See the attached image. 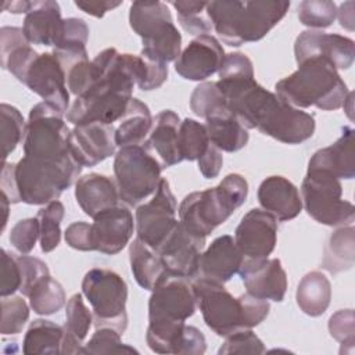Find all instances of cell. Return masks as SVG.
<instances>
[{
    "mask_svg": "<svg viewBox=\"0 0 355 355\" xmlns=\"http://www.w3.org/2000/svg\"><path fill=\"white\" fill-rule=\"evenodd\" d=\"M216 86L245 129H258L286 144H300L313 136L315 118L262 87L254 75L219 78Z\"/></svg>",
    "mask_w": 355,
    "mask_h": 355,
    "instance_id": "cell-1",
    "label": "cell"
},
{
    "mask_svg": "<svg viewBox=\"0 0 355 355\" xmlns=\"http://www.w3.org/2000/svg\"><path fill=\"white\" fill-rule=\"evenodd\" d=\"M197 301L184 277L168 276L148 300V327L146 341L157 354H178L186 320L196 312Z\"/></svg>",
    "mask_w": 355,
    "mask_h": 355,
    "instance_id": "cell-2",
    "label": "cell"
},
{
    "mask_svg": "<svg viewBox=\"0 0 355 355\" xmlns=\"http://www.w3.org/2000/svg\"><path fill=\"white\" fill-rule=\"evenodd\" d=\"M290 8L286 0L207 1L212 29L227 46L258 42L275 28Z\"/></svg>",
    "mask_w": 355,
    "mask_h": 355,
    "instance_id": "cell-3",
    "label": "cell"
},
{
    "mask_svg": "<svg viewBox=\"0 0 355 355\" xmlns=\"http://www.w3.org/2000/svg\"><path fill=\"white\" fill-rule=\"evenodd\" d=\"M193 290L205 324L220 337L252 329L269 315L268 300L257 298L248 293L236 298L222 283L214 280L200 277L193 283Z\"/></svg>",
    "mask_w": 355,
    "mask_h": 355,
    "instance_id": "cell-4",
    "label": "cell"
},
{
    "mask_svg": "<svg viewBox=\"0 0 355 355\" xmlns=\"http://www.w3.org/2000/svg\"><path fill=\"white\" fill-rule=\"evenodd\" d=\"M136 85L128 53L118 54L108 72L87 92L76 97L67 121L76 125L103 122L112 125L125 114Z\"/></svg>",
    "mask_w": 355,
    "mask_h": 355,
    "instance_id": "cell-5",
    "label": "cell"
},
{
    "mask_svg": "<svg viewBox=\"0 0 355 355\" xmlns=\"http://www.w3.org/2000/svg\"><path fill=\"white\" fill-rule=\"evenodd\" d=\"M275 89L282 100L300 110L311 105L324 111L338 110L349 93L334 65L320 57L301 61L298 69L279 80Z\"/></svg>",
    "mask_w": 355,
    "mask_h": 355,
    "instance_id": "cell-6",
    "label": "cell"
},
{
    "mask_svg": "<svg viewBox=\"0 0 355 355\" xmlns=\"http://www.w3.org/2000/svg\"><path fill=\"white\" fill-rule=\"evenodd\" d=\"M248 183L239 173H229L211 189L187 194L179 205V220L193 234L207 237L244 204Z\"/></svg>",
    "mask_w": 355,
    "mask_h": 355,
    "instance_id": "cell-7",
    "label": "cell"
},
{
    "mask_svg": "<svg viewBox=\"0 0 355 355\" xmlns=\"http://www.w3.org/2000/svg\"><path fill=\"white\" fill-rule=\"evenodd\" d=\"M82 168L73 157L60 162L21 158L14 171L19 200L29 205H44L58 200L78 179Z\"/></svg>",
    "mask_w": 355,
    "mask_h": 355,
    "instance_id": "cell-8",
    "label": "cell"
},
{
    "mask_svg": "<svg viewBox=\"0 0 355 355\" xmlns=\"http://www.w3.org/2000/svg\"><path fill=\"white\" fill-rule=\"evenodd\" d=\"M129 24L141 37L143 50L165 62L178 60L182 53V36L165 3L133 1L129 10Z\"/></svg>",
    "mask_w": 355,
    "mask_h": 355,
    "instance_id": "cell-9",
    "label": "cell"
},
{
    "mask_svg": "<svg viewBox=\"0 0 355 355\" xmlns=\"http://www.w3.org/2000/svg\"><path fill=\"white\" fill-rule=\"evenodd\" d=\"M62 116V112L46 101L32 107L24 137L25 157L49 162L73 157L69 148L71 130Z\"/></svg>",
    "mask_w": 355,
    "mask_h": 355,
    "instance_id": "cell-10",
    "label": "cell"
},
{
    "mask_svg": "<svg viewBox=\"0 0 355 355\" xmlns=\"http://www.w3.org/2000/svg\"><path fill=\"white\" fill-rule=\"evenodd\" d=\"M82 293L92 305L94 327H111L123 334L128 326L126 282L114 270L94 268L83 277Z\"/></svg>",
    "mask_w": 355,
    "mask_h": 355,
    "instance_id": "cell-11",
    "label": "cell"
},
{
    "mask_svg": "<svg viewBox=\"0 0 355 355\" xmlns=\"http://www.w3.org/2000/svg\"><path fill=\"white\" fill-rule=\"evenodd\" d=\"M162 166L158 159L141 146H125L114 159V173L119 198L135 207L157 191Z\"/></svg>",
    "mask_w": 355,
    "mask_h": 355,
    "instance_id": "cell-12",
    "label": "cell"
},
{
    "mask_svg": "<svg viewBox=\"0 0 355 355\" xmlns=\"http://www.w3.org/2000/svg\"><path fill=\"white\" fill-rule=\"evenodd\" d=\"M302 205L311 218L326 226H347L355 219L352 202L343 200L340 179L327 171L308 169L302 184Z\"/></svg>",
    "mask_w": 355,
    "mask_h": 355,
    "instance_id": "cell-13",
    "label": "cell"
},
{
    "mask_svg": "<svg viewBox=\"0 0 355 355\" xmlns=\"http://www.w3.org/2000/svg\"><path fill=\"white\" fill-rule=\"evenodd\" d=\"M176 200L166 179H161L158 189L148 202L136 209L137 239L153 250H158L176 226Z\"/></svg>",
    "mask_w": 355,
    "mask_h": 355,
    "instance_id": "cell-14",
    "label": "cell"
},
{
    "mask_svg": "<svg viewBox=\"0 0 355 355\" xmlns=\"http://www.w3.org/2000/svg\"><path fill=\"white\" fill-rule=\"evenodd\" d=\"M21 82L64 115L68 112L69 90L67 87L65 72L53 53L37 54Z\"/></svg>",
    "mask_w": 355,
    "mask_h": 355,
    "instance_id": "cell-15",
    "label": "cell"
},
{
    "mask_svg": "<svg viewBox=\"0 0 355 355\" xmlns=\"http://www.w3.org/2000/svg\"><path fill=\"white\" fill-rule=\"evenodd\" d=\"M204 245V237L190 233L180 220H178L157 252L171 276L186 279L198 273V262Z\"/></svg>",
    "mask_w": 355,
    "mask_h": 355,
    "instance_id": "cell-16",
    "label": "cell"
},
{
    "mask_svg": "<svg viewBox=\"0 0 355 355\" xmlns=\"http://www.w3.org/2000/svg\"><path fill=\"white\" fill-rule=\"evenodd\" d=\"M294 55L297 64L320 57L330 61L336 69H348L354 62L355 43L352 39L337 33L304 31L295 39Z\"/></svg>",
    "mask_w": 355,
    "mask_h": 355,
    "instance_id": "cell-17",
    "label": "cell"
},
{
    "mask_svg": "<svg viewBox=\"0 0 355 355\" xmlns=\"http://www.w3.org/2000/svg\"><path fill=\"white\" fill-rule=\"evenodd\" d=\"M277 222L266 211L250 209L234 232V241L244 258H268L276 245Z\"/></svg>",
    "mask_w": 355,
    "mask_h": 355,
    "instance_id": "cell-18",
    "label": "cell"
},
{
    "mask_svg": "<svg viewBox=\"0 0 355 355\" xmlns=\"http://www.w3.org/2000/svg\"><path fill=\"white\" fill-rule=\"evenodd\" d=\"M135 227L133 215L123 205L100 212L90 223L92 250L107 255L121 252L132 239Z\"/></svg>",
    "mask_w": 355,
    "mask_h": 355,
    "instance_id": "cell-19",
    "label": "cell"
},
{
    "mask_svg": "<svg viewBox=\"0 0 355 355\" xmlns=\"http://www.w3.org/2000/svg\"><path fill=\"white\" fill-rule=\"evenodd\" d=\"M226 54L212 35L194 37L175 61V71L187 80H205L219 72Z\"/></svg>",
    "mask_w": 355,
    "mask_h": 355,
    "instance_id": "cell-20",
    "label": "cell"
},
{
    "mask_svg": "<svg viewBox=\"0 0 355 355\" xmlns=\"http://www.w3.org/2000/svg\"><path fill=\"white\" fill-rule=\"evenodd\" d=\"M239 275L247 293L262 300L282 302L287 291V275L277 258H244Z\"/></svg>",
    "mask_w": 355,
    "mask_h": 355,
    "instance_id": "cell-21",
    "label": "cell"
},
{
    "mask_svg": "<svg viewBox=\"0 0 355 355\" xmlns=\"http://www.w3.org/2000/svg\"><path fill=\"white\" fill-rule=\"evenodd\" d=\"M69 148L82 166H94L114 155L115 126L103 122L76 125L69 133Z\"/></svg>",
    "mask_w": 355,
    "mask_h": 355,
    "instance_id": "cell-22",
    "label": "cell"
},
{
    "mask_svg": "<svg viewBox=\"0 0 355 355\" xmlns=\"http://www.w3.org/2000/svg\"><path fill=\"white\" fill-rule=\"evenodd\" d=\"M243 261L244 257L234 239L225 234L216 237L209 247L201 252L198 272L201 277L223 284L239 273Z\"/></svg>",
    "mask_w": 355,
    "mask_h": 355,
    "instance_id": "cell-23",
    "label": "cell"
},
{
    "mask_svg": "<svg viewBox=\"0 0 355 355\" xmlns=\"http://www.w3.org/2000/svg\"><path fill=\"white\" fill-rule=\"evenodd\" d=\"M64 28L61 8L57 1H31V8L25 14L22 31L29 43L40 46H57Z\"/></svg>",
    "mask_w": 355,
    "mask_h": 355,
    "instance_id": "cell-24",
    "label": "cell"
},
{
    "mask_svg": "<svg viewBox=\"0 0 355 355\" xmlns=\"http://www.w3.org/2000/svg\"><path fill=\"white\" fill-rule=\"evenodd\" d=\"M179 115L172 110H164L153 118V126L144 147L158 159L162 169L179 164Z\"/></svg>",
    "mask_w": 355,
    "mask_h": 355,
    "instance_id": "cell-25",
    "label": "cell"
},
{
    "mask_svg": "<svg viewBox=\"0 0 355 355\" xmlns=\"http://www.w3.org/2000/svg\"><path fill=\"white\" fill-rule=\"evenodd\" d=\"M258 201L276 220L286 222L300 215L302 200L298 189L283 176H269L258 187Z\"/></svg>",
    "mask_w": 355,
    "mask_h": 355,
    "instance_id": "cell-26",
    "label": "cell"
},
{
    "mask_svg": "<svg viewBox=\"0 0 355 355\" xmlns=\"http://www.w3.org/2000/svg\"><path fill=\"white\" fill-rule=\"evenodd\" d=\"M75 198L82 211L90 218L116 207L121 200L116 183L100 173L79 178L75 184Z\"/></svg>",
    "mask_w": 355,
    "mask_h": 355,
    "instance_id": "cell-27",
    "label": "cell"
},
{
    "mask_svg": "<svg viewBox=\"0 0 355 355\" xmlns=\"http://www.w3.org/2000/svg\"><path fill=\"white\" fill-rule=\"evenodd\" d=\"M308 169L327 171L337 179H354V129L344 126L343 135L336 143L318 150L311 157Z\"/></svg>",
    "mask_w": 355,
    "mask_h": 355,
    "instance_id": "cell-28",
    "label": "cell"
},
{
    "mask_svg": "<svg viewBox=\"0 0 355 355\" xmlns=\"http://www.w3.org/2000/svg\"><path fill=\"white\" fill-rule=\"evenodd\" d=\"M129 261L135 280L144 290L153 291L164 279L171 276L158 252L137 237L129 245Z\"/></svg>",
    "mask_w": 355,
    "mask_h": 355,
    "instance_id": "cell-29",
    "label": "cell"
},
{
    "mask_svg": "<svg viewBox=\"0 0 355 355\" xmlns=\"http://www.w3.org/2000/svg\"><path fill=\"white\" fill-rule=\"evenodd\" d=\"M92 322L93 313L85 305L82 294H73L65 306V326L61 355L80 354Z\"/></svg>",
    "mask_w": 355,
    "mask_h": 355,
    "instance_id": "cell-30",
    "label": "cell"
},
{
    "mask_svg": "<svg viewBox=\"0 0 355 355\" xmlns=\"http://www.w3.org/2000/svg\"><path fill=\"white\" fill-rule=\"evenodd\" d=\"M151 126L153 116L148 107L140 100L132 98L115 128V144L119 148L125 146H141L147 140Z\"/></svg>",
    "mask_w": 355,
    "mask_h": 355,
    "instance_id": "cell-31",
    "label": "cell"
},
{
    "mask_svg": "<svg viewBox=\"0 0 355 355\" xmlns=\"http://www.w3.org/2000/svg\"><path fill=\"white\" fill-rule=\"evenodd\" d=\"M205 128L211 143L220 151H239L247 146L250 139L247 129L229 110L205 118Z\"/></svg>",
    "mask_w": 355,
    "mask_h": 355,
    "instance_id": "cell-32",
    "label": "cell"
},
{
    "mask_svg": "<svg viewBox=\"0 0 355 355\" xmlns=\"http://www.w3.org/2000/svg\"><path fill=\"white\" fill-rule=\"evenodd\" d=\"M297 305L308 316L316 318L323 315L331 300V284L324 273L312 270L298 283L295 293Z\"/></svg>",
    "mask_w": 355,
    "mask_h": 355,
    "instance_id": "cell-33",
    "label": "cell"
},
{
    "mask_svg": "<svg viewBox=\"0 0 355 355\" xmlns=\"http://www.w3.org/2000/svg\"><path fill=\"white\" fill-rule=\"evenodd\" d=\"M355 262V229L352 225L338 226L327 239L322 268L331 275L349 270Z\"/></svg>",
    "mask_w": 355,
    "mask_h": 355,
    "instance_id": "cell-34",
    "label": "cell"
},
{
    "mask_svg": "<svg viewBox=\"0 0 355 355\" xmlns=\"http://www.w3.org/2000/svg\"><path fill=\"white\" fill-rule=\"evenodd\" d=\"M64 338V327L46 319L33 320L24 337L25 355H58Z\"/></svg>",
    "mask_w": 355,
    "mask_h": 355,
    "instance_id": "cell-35",
    "label": "cell"
},
{
    "mask_svg": "<svg viewBox=\"0 0 355 355\" xmlns=\"http://www.w3.org/2000/svg\"><path fill=\"white\" fill-rule=\"evenodd\" d=\"M129 62L136 85L141 90H155L168 79L166 62L143 49L139 55L129 54Z\"/></svg>",
    "mask_w": 355,
    "mask_h": 355,
    "instance_id": "cell-36",
    "label": "cell"
},
{
    "mask_svg": "<svg viewBox=\"0 0 355 355\" xmlns=\"http://www.w3.org/2000/svg\"><path fill=\"white\" fill-rule=\"evenodd\" d=\"M26 297L29 306L37 315H53L65 305V291L50 275L37 280Z\"/></svg>",
    "mask_w": 355,
    "mask_h": 355,
    "instance_id": "cell-37",
    "label": "cell"
},
{
    "mask_svg": "<svg viewBox=\"0 0 355 355\" xmlns=\"http://www.w3.org/2000/svg\"><path fill=\"white\" fill-rule=\"evenodd\" d=\"M65 209L62 202L58 200L46 204V207L37 211L39 220V241L40 250L43 252H51L55 250L61 241V222L64 218Z\"/></svg>",
    "mask_w": 355,
    "mask_h": 355,
    "instance_id": "cell-38",
    "label": "cell"
},
{
    "mask_svg": "<svg viewBox=\"0 0 355 355\" xmlns=\"http://www.w3.org/2000/svg\"><path fill=\"white\" fill-rule=\"evenodd\" d=\"M211 140L204 123L186 118L179 126V153L182 159L197 161L209 146Z\"/></svg>",
    "mask_w": 355,
    "mask_h": 355,
    "instance_id": "cell-39",
    "label": "cell"
},
{
    "mask_svg": "<svg viewBox=\"0 0 355 355\" xmlns=\"http://www.w3.org/2000/svg\"><path fill=\"white\" fill-rule=\"evenodd\" d=\"M178 12L180 26L190 35H209L212 31L211 21L207 17V1H171Z\"/></svg>",
    "mask_w": 355,
    "mask_h": 355,
    "instance_id": "cell-40",
    "label": "cell"
},
{
    "mask_svg": "<svg viewBox=\"0 0 355 355\" xmlns=\"http://www.w3.org/2000/svg\"><path fill=\"white\" fill-rule=\"evenodd\" d=\"M1 115V146H3V162H6L7 157L15 150L21 140L25 137L26 122L24 121L22 114L10 104L0 105Z\"/></svg>",
    "mask_w": 355,
    "mask_h": 355,
    "instance_id": "cell-41",
    "label": "cell"
},
{
    "mask_svg": "<svg viewBox=\"0 0 355 355\" xmlns=\"http://www.w3.org/2000/svg\"><path fill=\"white\" fill-rule=\"evenodd\" d=\"M190 108L200 118H208L214 114L229 110L226 100L216 86V82L200 83L190 96Z\"/></svg>",
    "mask_w": 355,
    "mask_h": 355,
    "instance_id": "cell-42",
    "label": "cell"
},
{
    "mask_svg": "<svg viewBox=\"0 0 355 355\" xmlns=\"http://www.w3.org/2000/svg\"><path fill=\"white\" fill-rule=\"evenodd\" d=\"M337 17V6L329 0H304L298 6V19L309 28H329Z\"/></svg>",
    "mask_w": 355,
    "mask_h": 355,
    "instance_id": "cell-43",
    "label": "cell"
},
{
    "mask_svg": "<svg viewBox=\"0 0 355 355\" xmlns=\"http://www.w3.org/2000/svg\"><path fill=\"white\" fill-rule=\"evenodd\" d=\"M121 333L111 327H100L96 329L94 334L90 337V340L83 344L80 354H93V355H101V354H133L137 352L133 347L123 344L121 340Z\"/></svg>",
    "mask_w": 355,
    "mask_h": 355,
    "instance_id": "cell-44",
    "label": "cell"
},
{
    "mask_svg": "<svg viewBox=\"0 0 355 355\" xmlns=\"http://www.w3.org/2000/svg\"><path fill=\"white\" fill-rule=\"evenodd\" d=\"M29 319V306L18 295L1 297V334H18Z\"/></svg>",
    "mask_w": 355,
    "mask_h": 355,
    "instance_id": "cell-45",
    "label": "cell"
},
{
    "mask_svg": "<svg viewBox=\"0 0 355 355\" xmlns=\"http://www.w3.org/2000/svg\"><path fill=\"white\" fill-rule=\"evenodd\" d=\"M330 336L341 344L340 352L347 348L348 354L354 352L355 344V319L352 309H341L333 313L329 319Z\"/></svg>",
    "mask_w": 355,
    "mask_h": 355,
    "instance_id": "cell-46",
    "label": "cell"
},
{
    "mask_svg": "<svg viewBox=\"0 0 355 355\" xmlns=\"http://www.w3.org/2000/svg\"><path fill=\"white\" fill-rule=\"evenodd\" d=\"M263 352H265V345L262 340L251 329H244V330L229 334L218 351L219 355L263 354Z\"/></svg>",
    "mask_w": 355,
    "mask_h": 355,
    "instance_id": "cell-47",
    "label": "cell"
},
{
    "mask_svg": "<svg viewBox=\"0 0 355 355\" xmlns=\"http://www.w3.org/2000/svg\"><path fill=\"white\" fill-rule=\"evenodd\" d=\"M39 234L40 230L37 218L21 219L10 232V243L21 255H26L35 248Z\"/></svg>",
    "mask_w": 355,
    "mask_h": 355,
    "instance_id": "cell-48",
    "label": "cell"
},
{
    "mask_svg": "<svg viewBox=\"0 0 355 355\" xmlns=\"http://www.w3.org/2000/svg\"><path fill=\"white\" fill-rule=\"evenodd\" d=\"M22 275L18 258L8 252L7 250H1V286L0 295L8 297L12 295L17 290L21 288Z\"/></svg>",
    "mask_w": 355,
    "mask_h": 355,
    "instance_id": "cell-49",
    "label": "cell"
},
{
    "mask_svg": "<svg viewBox=\"0 0 355 355\" xmlns=\"http://www.w3.org/2000/svg\"><path fill=\"white\" fill-rule=\"evenodd\" d=\"M89 39V26L80 18L64 19L62 35L54 49H86Z\"/></svg>",
    "mask_w": 355,
    "mask_h": 355,
    "instance_id": "cell-50",
    "label": "cell"
},
{
    "mask_svg": "<svg viewBox=\"0 0 355 355\" xmlns=\"http://www.w3.org/2000/svg\"><path fill=\"white\" fill-rule=\"evenodd\" d=\"M17 258H18L21 275H22V284L19 291L22 293V295L26 297L31 288L35 286V283L40 280L43 276L50 275V270L47 265L39 258L29 257V255H19Z\"/></svg>",
    "mask_w": 355,
    "mask_h": 355,
    "instance_id": "cell-51",
    "label": "cell"
},
{
    "mask_svg": "<svg viewBox=\"0 0 355 355\" xmlns=\"http://www.w3.org/2000/svg\"><path fill=\"white\" fill-rule=\"evenodd\" d=\"M65 241L73 250L93 251L90 239V223H86L83 220L71 223L65 230Z\"/></svg>",
    "mask_w": 355,
    "mask_h": 355,
    "instance_id": "cell-52",
    "label": "cell"
},
{
    "mask_svg": "<svg viewBox=\"0 0 355 355\" xmlns=\"http://www.w3.org/2000/svg\"><path fill=\"white\" fill-rule=\"evenodd\" d=\"M198 162V171L205 179H214L219 175L222 165H223V157L222 151L212 143L207 147L205 153L197 159Z\"/></svg>",
    "mask_w": 355,
    "mask_h": 355,
    "instance_id": "cell-53",
    "label": "cell"
},
{
    "mask_svg": "<svg viewBox=\"0 0 355 355\" xmlns=\"http://www.w3.org/2000/svg\"><path fill=\"white\" fill-rule=\"evenodd\" d=\"M207 349L204 334L194 326H184L179 354L182 355H202Z\"/></svg>",
    "mask_w": 355,
    "mask_h": 355,
    "instance_id": "cell-54",
    "label": "cell"
},
{
    "mask_svg": "<svg viewBox=\"0 0 355 355\" xmlns=\"http://www.w3.org/2000/svg\"><path fill=\"white\" fill-rule=\"evenodd\" d=\"M14 171H15V164L3 162L1 178H0V189H1V194L7 197L10 204L21 202L19 194H18V190H17Z\"/></svg>",
    "mask_w": 355,
    "mask_h": 355,
    "instance_id": "cell-55",
    "label": "cell"
},
{
    "mask_svg": "<svg viewBox=\"0 0 355 355\" xmlns=\"http://www.w3.org/2000/svg\"><path fill=\"white\" fill-rule=\"evenodd\" d=\"M122 1H75V6L80 8L83 12L93 15L96 18L104 17L107 11L121 6Z\"/></svg>",
    "mask_w": 355,
    "mask_h": 355,
    "instance_id": "cell-56",
    "label": "cell"
},
{
    "mask_svg": "<svg viewBox=\"0 0 355 355\" xmlns=\"http://www.w3.org/2000/svg\"><path fill=\"white\" fill-rule=\"evenodd\" d=\"M337 17L340 21V25L345 28L347 31L352 32L354 31V1H345L340 6L337 10Z\"/></svg>",
    "mask_w": 355,
    "mask_h": 355,
    "instance_id": "cell-57",
    "label": "cell"
},
{
    "mask_svg": "<svg viewBox=\"0 0 355 355\" xmlns=\"http://www.w3.org/2000/svg\"><path fill=\"white\" fill-rule=\"evenodd\" d=\"M3 8L8 10L12 14H21V12H28V10L31 8V1H6L3 3Z\"/></svg>",
    "mask_w": 355,
    "mask_h": 355,
    "instance_id": "cell-58",
    "label": "cell"
},
{
    "mask_svg": "<svg viewBox=\"0 0 355 355\" xmlns=\"http://www.w3.org/2000/svg\"><path fill=\"white\" fill-rule=\"evenodd\" d=\"M8 205H10V201L7 200V197H6V196H3V194H1V207H3V214H4V216H3L1 230H4V227H6V225H7V218H8Z\"/></svg>",
    "mask_w": 355,
    "mask_h": 355,
    "instance_id": "cell-59",
    "label": "cell"
}]
</instances>
